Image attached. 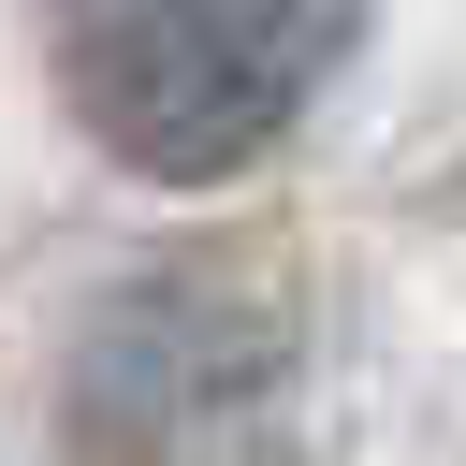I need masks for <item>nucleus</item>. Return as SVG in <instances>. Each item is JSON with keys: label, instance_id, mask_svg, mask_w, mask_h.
Listing matches in <instances>:
<instances>
[{"label": "nucleus", "instance_id": "1", "mask_svg": "<svg viewBox=\"0 0 466 466\" xmlns=\"http://www.w3.org/2000/svg\"><path fill=\"white\" fill-rule=\"evenodd\" d=\"M350 58V0H44V73L73 131L160 189L248 175L320 73Z\"/></svg>", "mask_w": 466, "mask_h": 466}]
</instances>
